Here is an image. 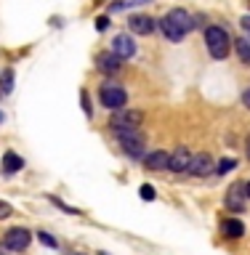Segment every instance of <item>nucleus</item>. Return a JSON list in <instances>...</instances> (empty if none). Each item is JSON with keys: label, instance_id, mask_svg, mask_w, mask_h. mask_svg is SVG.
<instances>
[{"label": "nucleus", "instance_id": "1", "mask_svg": "<svg viewBox=\"0 0 250 255\" xmlns=\"http://www.w3.org/2000/svg\"><path fill=\"white\" fill-rule=\"evenodd\" d=\"M157 24H160L163 35L171 40V43H181V40L187 37V32H192V27H195L189 11H184V8H173V11H168Z\"/></svg>", "mask_w": 250, "mask_h": 255}, {"label": "nucleus", "instance_id": "2", "mask_svg": "<svg viewBox=\"0 0 250 255\" xmlns=\"http://www.w3.org/2000/svg\"><path fill=\"white\" fill-rule=\"evenodd\" d=\"M205 45H208V53L213 59H227L229 56V48H232V37L227 29L221 27H208L205 29Z\"/></svg>", "mask_w": 250, "mask_h": 255}, {"label": "nucleus", "instance_id": "3", "mask_svg": "<svg viewBox=\"0 0 250 255\" xmlns=\"http://www.w3.org/2000/svg\"><path fill=\"white\" fill-rule=\"evenodd\" d=\"M141 123H144V112L128 109V107L112 112V117H109V128L115 133H120V130H139Z\"/></svg>", "mask_w": 250, "mask_h": 255}, {"label": "nucleus", "instance_id": "4", "mask_svg": "<svg viewBox=\"0 0 250 255\" xmlns=\"http://www.w3.org/2000/svg\"><path fill=\"white\" fill-rule=\"evenodd\" d=\"M99 99H101V107L117 112V109H123L128 104V93L120 85H115V83H104L101 91H99Z\"/></svg>", "mask_w": 250, "mask_h": 255}, {"label": "nucleus", "instance_id": "5", "mask_svg": "<svg viewBox=\"0 0 250 255\" xmlns=\"http://www.w3.org/2000/svg\"><path fill=\"white\" fill-rule=\"evenodd\" d=\"M117 141H120V149H123L128 157H141L144 154V138H141L139 130H120Z\"/></svg>", "mask_w": 250, "mask_h": 255}, {"label": "nucleus", "instance_id": "6", "mask_svg": "<svg viewBox=\"0 0 250 255\" xmlns=\"http://www.w3.org/2000/svg\"><path fill=\"white\" fill-rule=\"evenodd\" d=\"M32 242V234L27 229H21V226H16V229H8L5 231V239H3V245L8 247L11 253H24L29 247Z\"/></svg>", "mask_w": 250, "mask_h": 255}, {"label": "nucleus", "instance_id": "7", "mask_svg": "<svg viewBox=\"0 0 250 255\" xmlns=\"http://www.w3.org/2000/svg\"><path fill=\"white\" fill-rule=\"evenodd\" d=\"M211 170H216V159L211 154H205V151H200V154H192V162H189V170L192 175H197V178H203V175H211Z\"/></svg>", "mask_w": 250, "mask_h": 255}, {"label": "nucleus", "instance_id": "8", "mask_svg": "<svg viewBox=\"0 0 250 255\" xmlns=\"http://www.w3.org/2000/svg\"><path fill=\"white\" fill-rule=\"evenodd\" d=\"M224 205H227L229 213H243L245 210V183H232V189L224 197Z\"/></svg>", "mask_w": 250, "mask_h": 255}, {"label": "nucleus", "instance_id": "9", "mask_svg": "<svg viewBox=\"0 0 250 255\" xmlns=\"http://www.w3.org/2000/svg\"><path fill=\"white\" fill-rule=\"evenodd\" d=\"M155 27H157V21L147 13H133L131 19H128V29H131L133 35H152Z\"/></svg>", "mask_w": 250, "mask_h": 255}, {"label": "nucleus", "instance_id": "10", "mask_svg": "<svg viewBox=\"0 0 250 255\" xmlns=\"http://www.w3.org/2000/svg\"><path fill=\"white\" fill-rule=\"evenodd\" d=\"M168 165H171V154L163 149H155L149 154H144V167L152 173H163V170H168Z\"/></svg>", "mask_w": 250, "mask_h": 255}, {"label": "nucleus", "instance_id": "11", "mask_svg": "<svg viewBox=\"0 0 250 255\" xmlns=\"http://www.w3.org/2000/svg\"><path fill=\"white\" fill-rule=\"evenodd\" d=\"M112 53L120 56V59H131V56L136 53V43H133V37L131 35H125V32H120V35L112 40Z\"/></svg>", "mask_w": 250, "mask_h": 255}, {"label": "nucleus", "instance_id": "12", "mask_svg": "<svg viewBox=\"0 0 250 255\" xmlns=\"http://www.w3.org/2000/svg\"><path fill=\"white\" fill-rule=\"evenodd\" d=\"M189 162H192V151L187 146H176L171 151V165H168V170L173 173H187L189 170Z\"/></svg>", "mask_w": 250, "mask_h": 255}, {"label": "nucleus", "instance_id": "13", "mask_svg": "<svg viewBox=\"0 0 250 255\" xmlns=\"http://www.w3.org/2000/svg\"><path fill=\"white\" fill-rule=\"evenodd\" d=\"M120 64H123V59L115 53H101L99 59H96V67H99L104 75H117L120 72Z\"/></svg>", "mask_w": 250, "mask_h": 255}, {"label": "nucleus", "instance_id": "14", "mask_svg": "<svg viewBox=\"0 0 250 255\" xmlns=\"http://www.w3.org/2000/svg\"><path fill=\"white\" fill-rule=\"evenodd\" d=\"M221 234L227 237V239H240V237H245V223L240 221V218H227V221H221Z\"/></svg>", "mask_w": 250, "mask_h": 255}, {"label": "nucleus", "instance_id": "15", "mask_svg": "<svg viewBox=\"0 0 250 255\" xmlns=\"http://www.w3.org/2000/svg\"><path fill=\"white\" fill-rule=\"evenodd\" d=\"M21 167H24V159L16 154V151H5L3 154V173L13 175V173H19Z\"/></svg>", "mask_w": 250, "mask_h": 255}, {"label": "nucleus", "instance_id": "16", "mask_svg": "<svg viewBox=\"0 0 250 255\" xmlns=\"http://www.w3.org/2000/svg\"><path fill=\"white\" fill-rule=\"evenodd\" d=\"M232 43H235V51L240 56V61L250 64V40L248 37H237V40H232Z\"/></svg>", "mask_w": 250, "mask_h": 255}, {"label": "nucleus", "instance_id": "17", "mask_svg": "<svg viewBox=\"0 0 250 255\" xmlns=\"http://www.w3.org/2000/svg\"><path fill=\"white\" fill-rule=\"evenodd\" d=\"M11 91H13V72L3 69V75H0V93H11Z\"/></svg>", "mask_w": 250, "mask_h": 255}, {"label": "nucleus", "instance_id": "18", "mask_svg": "<svg viewBox=\"0 0 250 255\" xmlns=\"http://www.w3.org/2000/svg\"><path fill=\"white\" fill-rule=\"evenodd\" d=\"M235 167H237V159H235V157H224L221 162L216 165V173H219V175H227V173L235 170Z\"/></svg>", "mask_w": 250, "mask_h": 255}, {"label": "nucleus", "instance_id": "19", "mask_svg": "<svg viewBox=\"0 0 250 255\" xmlns=\"http://www.w3.org/2000/svg\"><path fill=\"white\" fill-rule=\"evenodd\" d=\"M139 197L144 199V202H152V199L157 197V191H155V186H149V183H144V186L139 189Z\"/></svg>", "mask_w": 250, "mask_h": 255}, {"label": "nucleus", "instance_id": "20", "mask_svg": "<svg viewBox=\"0 0 250 255\" xmlns=\"http://www.w3.org/2000/svg\"><path fill=\"white\" fill-rule=\"evenodd\" d=\"M37 237H40V242H43L45 247H53V250L59 247V242H56V239H53L51 234H48V231H37Z\"/></svg>", "mask_w": 250, "mask_h": 255}, {"label": "nucleus", "instance_id": "21", "mask_svg": "<svg viewBox=\"0 0 250 255\" xmlns=\"http://www.w3.org/2000/svg\"><path fill=\"white\" fill-rule=\"evenodd\" d=\"M80 104H83V109H85V115L88 117H91L93 115V109H91V99H88V93L83 91V93H80Z\"/></svg>", "mask_w": 250, "mask_h": 255}, {"label": "nucleus", "instance_id": "22", "mask_svg": "<svg viewBox=\"0 0 250 255\" xmlns=\"http://www.w3.org/2000/svg\"><path fill=\"white\" fill-rule=\"evenodd\" d=\"M8 215H13V207L8 205V202H3V199H0V221L8 218Z\"/></svg>", "mask_w": 250, "mask_h": 255}, {"label": "nucleus", "instance_id": "23", "mask_svg": "<svg viewBox=\"0 0 250 255\" xmlns=\"http://www.w3.org/2000/svg\"><path fill=\"white\" fill-rule=\"evenodd\" d=\"M139 3H149V0H125V3H115L112 8H115V11H120V8H125V5H139Z\"/></svg>", "mask_w": 250, "mask_h": 255}, {"label": "nucleus", "instance_id": "24", "mask_svg": "<svg viewBox=\"0 0 250 255\" xmlns=\"http://www.w3.org/2000/svg\"><path fill=\"white\" fill-rule=\"evenodd\" d=\"M96 29H99V32L109 29V19H107V16H99V19H96Z\"/></svg>", "mask_w": 250, "mask_h": 255}, {"label": "nucleus", "instance_id": "25", "mask_svg": "<svg viewBox=\"0 0 250 255\" xmlns=\"http://www.w3.org/2000/svg\"><path fill=\"white\" fill-rule=\"evenodd\" d=\"M240 24H243V29L248 32V40H250V16H243V19H240Z\"/></svg>", "mask_w": 250, "mask_h": 255}, {"label": "nucleus", "instance_id": "26", "mask_svg": "<svg viewBox=\"0 0 250 255\" xmlns=\"http://www.w3.org/2000/svg\"><path fill=\"white\" fill-rule=\"evenodd\" d=\"M243 104H245V107L250 109V88H248V91L243 93Z\"/></svg>", "mask_w": 250, "mask_h": 255}, {"label": "nucleus", "instance_id": "27", "mask_svg": "<svg viewBox=\"0 0 250 255\" xmlns=\"http://www.w3.org/2000/svg\"><path fill=\"white\" fill-rule=\"evenodd\" d=\"M245 154H248V159H250V135H248V143H245Z\"/></svg>", "mask_w": 250, "mask_h": 255}, {"label": "nucleus", "instance_id": "28", "mask_svg": "<svg viewBox=\"0 0 250 255\" xmlns=\"http://www.w3.org/2000/svg\"><path fill=\"white\" fill-rule=\"evenodd\" d=\"M8 253H11V250H8L5 245H0V255H8Z\"/></svg>", "mask_w": 250, "mask_h": 255}, {"label": "nucleus", "instance_id": "29", "mask_svg": "<svg viewBox=\"0 0 250 255\" xmlns=\"http://www.w3.org/2000/svg\"><path fill=\"white\" fill-rule=\"evenodd\" d=\"M245 197H250V181L245 183Z\"/></svg>", "mask_w": 250, "mask_h": 255}, {"label": "nucleus", "instance_id": "30", "mask_svg": "<svg viewBox=\"0 0 250 255\" xmlns=\"http://www.w3.org/2000/svg\"><path fill=\"white\" fill-rule=\"evenodd\" d=\"M67 255H83V253H67Z\"/></svg>", "mask_w": 250, "mask_h": 255}, {"label": "nucleus", "instance_id": "31", "mask_svg": "<svg viewBox=\"0 0 250 255\" xmlns=\"http://www.w3.org/2000/svg\"><path fill=\"white\" fill-rule=\"evenodd\" d=\"M0 123H3V112H0Z\"/></svg>", "mask_w": 250, "mask_h": 255}, {"label": "nucleus", "instance_id": "32", "mask_svg": "<svg viewBox=\"0 0 250 255\" xmlns=\"http://www.w3.org/2000/svg\"><path fill=\"white\" fill-rule=\"evenodd\" d=\"M99 255H107V253H99Z\"/></svg>", "mask_w": 250, "mask_h": 255}, {"label": "nucleus", "instance_id": "33", "mask_svg": "<svg viewBox=\"0 0 250 255\" xmlns=\"http://www.w3.org/2000/svg\"><path fill=\"white\" fill-rule=\"evenodd\" d=\"M0 96H3V93H0Z\"/></svg>", "mask_w": 250, "mask_h": 255}]
</instances>
